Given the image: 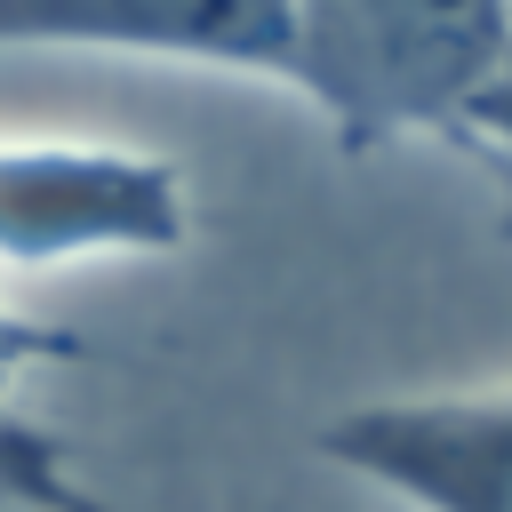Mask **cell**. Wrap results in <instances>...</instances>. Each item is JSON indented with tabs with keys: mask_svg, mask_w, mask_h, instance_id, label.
Here are the masks:
<instances>
[{
	"mask_svg": "<svg viewBox=\"0 0 512 512\" xmlns=\"http://www.w3.org/2000/svg\"><path fill=\"white\" fill-rule=\"evenodd\" d=\"M0 48L152 56V64L288 80L296 16L288 0H0Z\"/></svg>",
	"mask_w": 512,
	"mask_h": 512,
	"instance_id": "cell-4",
	"label": "cell"
},
{
	"mask_svg": "<svg viewBox=\"0 0 512 512\" xmlns=\"http://www.w3.org/2000/svg\"><path fill=\"white\" fill-rule=\"evenodd\" d=\"M320 456L416 512H512V384L344 408L320 424Z\"/></svg>",
	"mask_w": 512,
	"mask_h": 512,
	"instance_id": "cell-3",
	"label": "cell"
},
{
	"mask_svg": "<svg viewBox=\"0 0 512 512\" xmlns=\"http://www.w3.org/2000/svg\"><path fill=\"white\" fill-rule=\"evenodd\" d=\"M184 176L128 144H0V264L168 256L184 248Z\"/></svg>",
	"mask_w": 512,
	"mask_h": 512,
	"instance_id": "cell-2",
	"label": "cell"
},
{
	"mask_svg": "<svg viewBox=\"0 0 512 512\" xmlns=\"http://www.w3.org/2000/svg\"><path fill=\"white\" fill-rule=\"evenodd\" d=\"M32 360H72V336H48V328H32L24 312L0 304V400H8V384H16Z\"/></svg>",
	"mask_w": 512,
	"mask_h": 512,
	"instance_id": "cell-5",
	"label": "cell"
},
{
	"mask_svg": "<svg viewBox=\"0 0 512 512\" xmlns=\"http://www.w3.org/2000/svg\"><path fill=\"white\" fill-rule=\"evenodd\" d=\"M304 104L344 152L472 128L512 72V0H288Z\"/></svg>",
	"mask_w": 512,
	"mask_h": 512,
	"instance_id": "cell-1",
	"label": "cell"
}]
</instances>
